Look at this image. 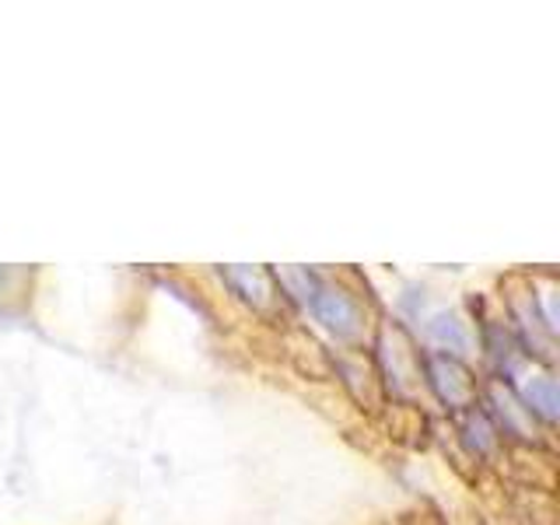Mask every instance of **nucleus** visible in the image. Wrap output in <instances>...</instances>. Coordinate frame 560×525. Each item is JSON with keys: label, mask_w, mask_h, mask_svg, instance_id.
Returning a JSON list of instances; mask_svg holds the SVG:
<instances>
[{"label": "nucleus", "mask_w": 560, "mask_h": 525, "mask_svg": "<svg viewBox=\"0 0 560 525\" xmlns=\"http://www.w3.org/2000/svg\"><path fill=\"white\" fill-rule=\"evenodd\" d=\"M402 525H448L442 508L431 504V501H420L417 508H410V512H402Z\"/></svg>", "instance_id": "9"}, {"label": "nucleus", "mask_w": 560, "mask_h": 525, "mask_svg": "<svg viewBox=\"0 0 560 525\" xmlns=\"http://www.w3.org/2000/svg\"><path fill=\"white\" fill-rule=\"evenodd\" d=\"M221 280L249 305L259 319H280L288 312V291L270 267H221Z\"/></svg>", "instance_id": "3"}, {"label": "nucleus", "mask_w": 560, "mask_h": 525, "mask_svg": "<svg viewBox=\"0 0 560 525\" xmlns=\"http://www.w3.org/2000/svg\"><path fill=\"white\" fill-rule=\"evenodd\" d=\"M431 337L438 343H445L448 347V354H463V350L469 347V337H466V329L463 323L455 319V315H434V323H431Z\"/></svg>", "instance_id": "8"}, {"label": "nucleus", "mask_w": 560, "mask_h": 525, "mask_svg": "<svg viewBox=\"0 0 560 525\" xmlns=\"http://www.w3.org/2000/svg\"><path fill=\"white\" fill-rule=\"evenodd\" d=\"M522 407L533 413V420H542V424H553L557 420V382L539 375L529 385H522Z\"/></svg>", "instance_id": "7"}, {"label": "nucleus", "mask_w": 560, "mask_h": 525, "mask_svg": "<svg viewBox=\"0 0 560 525\" xmlns=\"http://www.w3.org/2000/svg\"><path fill=\"white\" fill-rule=\"evenodd\" d=\"M420 375H424L428 389L438 396V402L448 413H466L472 407H480V382L472 375V368L463 364L452 354H424L420 358Z\"/></svg>", "instance_id": "2"}, {"label": "nucleus", "mask_w": 560, "mask_h": 525, "mask_svg": "<svg viewBox=\"0 0 560 525\" xmlns=\"http://www.w3.org/2000/svg\"><path fill=\"white\" fill-rule=\"evenodd\" d=\"M455 424H459V434H463V442L472 455H490L498 448V431H494V420H490L480 407H472L466 413L455 417Z\"/></svg>", "instance_id": "6"}, {"label": "nucleus", "mask_w": 560, "mask_h": 525, "mask_svg": "<svg viewBox=\"0 0 560 525\" xmlns=\"http://www.w3.org/2000/svg\"><path fill=\"white\" fill-rule=\"evenodd\" d=\"M308 308H312L315 319H319L326 329L337 332L340 340H358L361 337L364 312H361V305L347 291L326 288V284H319V280H315L312 294H308Z\"/></svg>", "instance_id": "4"}, {"label": "nucleus", "mask_w": 560, "mask_h": 525, "mask_svg": "<svg viewBox=\"0 0 560 525\" xmlns=\"http://www.w3.org/2000/svg\"><path fill=\"white\" fill-rule=\"evenodd\" d=\"M332 368H337L340 382L350 389V396H354L361 407L368 410H382L385 402V382H382V372L375 358L368 354H340V358H329Z\"/></svg>", "instance_id": "5"}, {"label": "nucleus", "mask_w": 560, "mask_h": 525, "mask_svg": "<svg viewBox=\"0 0 560 525\" xmlns=\"http://www.w3.org/2000/svg\"><path fill=\"white\" fill-rule=\"evenodd\" d=\"M504 302H508V315L518 329V337L525 343L529 354H536L539 361H553V329L557 323L550 319L539 305L536 284H529L522 273L504 280Z\"/></svg>", "instance_id": "1"}]
</instances>
